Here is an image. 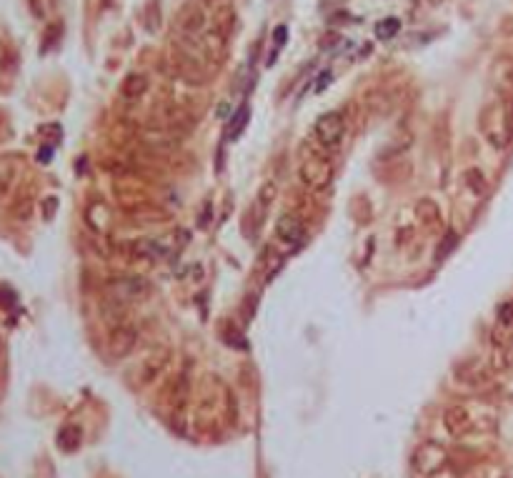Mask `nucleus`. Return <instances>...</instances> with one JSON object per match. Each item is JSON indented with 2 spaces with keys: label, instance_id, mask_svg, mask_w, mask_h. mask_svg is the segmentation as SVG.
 <instances>
[{
  "label": "nucleus",
  "instance_id": "nucleus-21",
  "mask_svg": "<svg viewBox=\"0 0 513 478\" xmlns=\"http://www.w3.org/2000/svg\"><path fill=\"white\" fill-rule=\"evenodd\" d=\"M456 243H458L456 233H448L443 238V245H441V251H436V258H439V261H441V258H446L450 251H453V245H456Z\"/></svg>",
  "mask_w": 513,
  "mask_h": 478
},
{
  "label": "nucleus",
  "instance_id": "nucleus-13",
  "mask_svg": "<svg viewBox=\"0 0 513 478\" xmlns=\"http://www.w3.org/2000/svg\"><path fill=\"white\" fill-rule=\"evenodd\" d=\"M235 11L233 6H218L216 15H213V30H218L221 35H226V38H230L235 30Z\"/></svg>",
  "mask_w": 513,
  "mask_h": 478
},
{
  "label": "nucleus",
  "instance_id": "nucleus-11",
  "mask_svg": "<svg viewBox=\"0 0 513 478\" xmlns=\"http://www.w3.org/2000/svg\"><path fill=\"white\" fill-rule=\"evenodd\" d=\"M148 93V78L145 73H128L120 83V96L126 98V101H141L143 96Z\"/></svg>",
  "mask_w": 513,
  "mask_h": 478
},
{
  "label": "nucleus",
  "instance_id": "nucleus-15",
  "mask_svg": "<svg viewBox=\"0 0 513 478\" xmlns=\"http://www.w3.org/2000/svg\"><path fill=\"white\" fill-rule=\"evenodd\" d=\"M248 120H251V105H248V103H243V105H240V108L235 110L233 115H230V123H228V128H226V138H228V141H235V138H238L240 133L245 131Z\"/></svg>",
  "mask_w": 513,
  "mask_h": 478
},
{
  "label": "nucleus",
  "instance_id": "nucleus-9",
  "mask_svg": "<svg viewBox=\"0 0 513 478\" xmlns=\"http://www.w3.org/2000/svg\"><path fill=\"white\" fill-rule=\"evenodd\" d=\"M178 28H181L186 35H198L200 30L205 28V13L200 11L195 3L183 6L181 13H178Z\"/></svg>",
  "mask_w": 513,
  "mask_h": 478
},
{
  "label": "nucleus",
  "instance_id": "nucleus-17",
  "mask_svg": "<svg viewBox=\"0 0 513 478\" xmlns=\"http://www.w3.org/2000/svg\"><path fill=\"white\" fill-rule=\"evenodd\" d=\"M28 6H30L33 18H38V20H51L58 11V0H28Z\"/></svg>",
  "mask_w": 513,
  "mask_h": 478
},
{
  "label": "nucleus",
  "instance_id": "nucleus-24",
  "mask_svg": "<svg viewBox=\"0 0 513 478\" xmlns=\"http://www.w3.org/2000/svg\"><path fill=\"white\" fill-rule=\"evenodd\" d=\"M203 3H218V0H203Z\"/></svg>",
  "mask_w": 513,
  "mask_h": 478
},
{
  "label": "nucleus",
  "instance_id": "nucleus-23",
  "mask_svg": "<svg viewBox=\"0 0 513 478\" xmlns=\"http://www.w3.org/2000/svg\"><path fill=\"white\" fill-rule=\"evenodd\" d=\"M0 396H3V376H0Z\"/></svg>",
  "mask_w": 513,
  "mask_h": 478
},
{
  "label": "nucleus",
  "instance_id": "nucleus-18",
  "mask_svg": "<svg viewBox=\"0 0 513 478\" xmlns=\"http://www.w3.org/2000/svg\"><path fill=\"white\" fill-rule=\"evenodd\" d=\"M398 30H401V20L394 15H388V18H383V20H378L376 23V38L378 40H391L394 35H398Z\"/></svg>",
  "mask_w": 513,
  "mask_h": 478
},
{
  "label": "nucleus",
  "instance_id": "nucleus-14",
  "mask_svg": "<svg viewBox=\"0 0 513 478\" xmlns=\"http://www.w3.org/2000/svg\"><path fill=\"white\" fill-rule=\"evenodd\" d=\"M18 181V163L13 158H0V200H6Z\"/></svg>",
  "mask_w": 513,
  "mask_h": 478
},
{
  "label": "nucleus",
  "instance_id": "nucleus-22",
  "mask_svg": "<svg viewBox=\"0 0 513 478\" xmlns=\"http://www.w3.org/2000/svg\"><path fill=\"white\" fill-rule=\"evenodd\" d=\"M56 211H58V198H46V203H43V218L46 221H51L53 216H56Z\"/></svg>",
  "mask_w": 513,
  "mask_h": 478
},
{
  "label": "nucleus",
  "instance_id": "nucleus-4",
  "mask_svg": "<svg viewBox=\"0 0 513 478\" xmlns=\"http://www.w3.org/2000/svg\"><path fill=\"white\" fill-rule=\"evenodd\" d=\"M150 293V285L145 278H115L108 283V296L115 303L141 301Z\"/></svg>",
  "mask_w": 513,
  "mask_h": 478
},
{
  "label": "nucleus",
  "instance_id": "nucleus-2",
  "mask_svg": "<svg viewBox=\"0 0 513 478\" xmlns=\"http://www.w3.org/2000/svg\"><path fill=\"white\" fill-rule=\"evenodd\" d=\"M413 468H416L421 476L434 478L448 466V451L443 444L439 441H423L416 451H413Z\"/></svg>",
  "mask_w": 513,
  "mask_h": 478
},
{
  "label": "nucleus",
  "instance_id": "nucleus-5",
  "mask_svg": "<svg viewBox=\"0 0 513 478\" xmlns=\"http://www.w3.org/2000/svg\"><path fill=\"white\" fill-rule=\"evenodd\" d=\"M86 223L93 233L108 235L113 231V211H110V205L100 198L91 200L86 208Z\"/></svg>",
  "mask_w": 513,
  "mask_h": 478
},
{
  "label": "nucleus",
  "instance_id": "nucleus-16",
  "mask_svg": "<svg viewBox=\"0 0 513 478\" xmlns=\"http://www.w3.org/2000/svg\"><path fill=\"white\" fill-rule=\"evenodd\" d=\"M166 358H168V353L166 351H160V353H153V356H150V358H145L141 363V376H138V381L141 383H150L153 381L155 376H158L160 373V368H163V366H166Z\"/></svg>",
  "mask_w": 513,
  "mask_h": 478
},
{
  "label": "nucleus",
  "instance_id": "nucleus-20",
  "mask_svg": "<svg viewBox=\"0 0 513 478\" xmlns=\"http://www.w3.org/2000/svg\"><path fill=\"white\" fill-rule=\"evenodd\" d=\"M285 38H288V28H285V25H278V28L273 30V53H271V60H268V63H273L275 53H278L280 48L285 46Z\"/></svg>",
  "mask_w": 513,
  "mask_h": 478
},
{
  "label": "nucleus",
  "instance_id": "nucleus-3",
  "mask_svg": "<svg viewBox=\"0 0 513 478\" xmlns=\"http://www.w3.org/2000/svg\"><path fill=\"white\" fill-rule=\"evenodd\" d=\"M343 136H346V120L336 110L323 113L316 120V143H318L325 153H333V150L341 148Z\"/></svg>",
  "mask_w": 513,
  "mask_h": 478
},
{
  "label": "nucleus",
  "instance_id": "nucleus-6",
  "mask_svg": "<svg viewBox=\"0 0 513 478\" xmlns=\"http://www.w3.org/2000/svg\"><path fill=\"white\" fill-rule=\"evenodd\" d=\"M136 328L133 325H126V323H118L113 330H110L108 336V351L113 358H126L128 353L136 348Z\"/></svg>",
  "mask_w": 513,
  "mask_h": 478
},
{
  "label": "nucleus",
  "instance_id": "nucleus-1",
  "mask_svg": "<svg viewBox=\"0 0 513 478\" xmlns=\"http://www.w3.org/2000/svg\"><path fill=\"white\" fill-rule=\"evenodd\" d=\"M301 181L306 188L311 190H325L336 178V165L328 155H318V153H308L301 160Z\"/></svg>",
  "mask_w": 513,
  "mask_h": 478
},
{
  "label": "nucleus",
  "instance_id": "nucleus-19",
  "mask_svg": "<svg viewBox=\"0 0 513 478\" xmlns=\"http://www.w3.org/2000/svg\"><path fill=\"white\" fill-rule=\"evenodd\" d=\"M58 446L63 451H75L80 446V428L78 426H65L58 433Z\"/></svg>",
  "mask_w": 513,
  "mask_h": 478
},
{
  "label": "nucleus",
  "instance_id": "nucleus-12",
  "mask_svg": "<svg viewBox=\"0 0 513 478\" xmlns=\"http://www.w3.org/2000/svg\"><path fill=\"white\" fill-rule=\"evenodd\" d=\"M416 216L418 221L423 223V226L428 228V231H434V228H439L441 223H443V216H441V208L436 200L431 198H421L416 203Z\"/></svg>",
  "mask_w": 513,
  "mask_h": 478
},
{
  "label": "nucleus",
  "instance_id": "nucleus-10",
  "mask_svg": "<svg viewBox=\"0 0 513 478\" xmlns=\"http://www.w3.org/2000/svg\"><path fill=\"white\" fill-rule=\"evenodd\" d=\"M278 198V186H275L273 178L263 183L261 190H258V198H256V223L261 226L263 218L268 216V211L273 208V200Z\"/></svg>",
  "mask_w": 513,
  "mask_h": 478
},
{
  "label": "nucleus",
  "instance_id": "nucleus-7",
  "mask_svg": "<svg viewBox=\"0 0 513 478\" xmlns=\"http://www.w3.org/2000/svg\"><path fill=\"white\" fill-rule=\"evenodd\" d=\"M275 235L288 245H301L306 240V226L296 213H283L275 223Z\"/></svg>",
  "mask_w": 513,
  "mask_h": 478
},
{
  "label": "nucleus",
  "instance_id": "nucleus-8",
  "mask_svg": "<svg viewBox=\"0 0 513 478\" xmlns=\"http://www.w3.org/2000/svg\"><path fill=\"white\" fill-rule=\"evenodd\" d=\"M443 423H446V431H448L450 436H456V439L466 436V433L474 428V421H471L466 406H450V408L443 413Z\"/></svg>",
  "mask_w": 513,
  "mask_h": 478
}]
</instances>
